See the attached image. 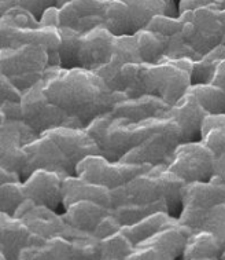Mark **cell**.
I'll return each mask as SVG.
<instances>
[{
    "label": "cell",
    "mask_w": 225,
    "mask_h": 260,
    "mask_svg": "<svg viewBox=\"0 0 225 260\" xmlns=\"http://www.w3.org/2000/svg\"><path fill=\"white\" fill-rule=\"evenodd\" d=\"M222 248L211 233L205 230L193 232L188 237L181 257L185 260L221 259Z\"/></svg>",
    "instance_id": "27"
},
{
    "label": "cell",
    "mask_w": 225,
    "mask_h": 260,
    "mask_svg": "<svg viewBox=\"0 0 225 260\" xmlns=\"http://www.w3.org/2000/svg\"><path fill=\"white\" fill-rule=\"evenodd\" d=\"M193 230L176 218L144 241L133 246L127 260H173L183 255Z\"/></svg>",
    "instance_id": "9"
},
{
    "label": "cell",
    "mask_w": 225,
    "mask_h": 260,
    "mask_svg": "<svg viewBox=\"0 0 225 260\" xmlns=\"http://www.w3.org/2000/svg\"><path fill=\"white\" fill-rule=\"evenodd\" d=\"M133 36L136 40L141 62L157 63L164 58L165 50H166V38L165 36L147 28L139 29L133 34Z\"/></svg>",
    "instance_id": "31"
},
{
    "label": "cell",
    "mask_w": 225,
    "mask_h": 260,
    "mask_svg": "<svg viewBox=\"0 0 225 260\" xmlns=\"http://www.w3.org/2000/svg\"><path fill=\"white\" fill-rule=\"evenodd\" d=\"M17 180H22V178L17 172L9 170L0 162V185L7 183V182H17Z\"/></svg>",
    "instance_id": "49"
},
{
    "label": "cell",
    "mask_w": 225,
    "mask_h": 260,
    "mask_svg": "<svg viewBox=\"0 0 225 260\" xmlns=\"http://www.w3.org/2000/svg\"><path fill=\"white\" fill-rule=\"evenodd\" d=\"M210 180L211 182H217V183L225 185V153L216 157L214 168H213V176H211Z\"/></svg>",
    "instance_id": "46"
},
{
    "label": "cell",
    "mask_w": 225,
    "mask_h": 260,
    "mask_svg": "<svg viewBox=\"0 0 225 260\" xmlns=\"http://www.w3.org/2000/svg\"><path fill=\"white\" fill-rule=\"evenodd\" d=\"M18 6L39 19L44 10L48 9L50 6H55V0H19Z\"/></svg>",
    "instance_id": "43"
},
{
    "label": "cell",
    "mask_w": 225,
    "mask_h": 260,
    "mask_svg": "<svg viewBox=\"0 0 225 260\" xmlns=\"http://www.w3.org/2000/svg\"><path fill=\"white\" fill-rule=\"evenodd\" d=\"M174 219L176 218L172 216L170 213L160 211V212L151 213V215L140 219L139 222L133 223V224L121 226L120 232L127 237L133 245H136L139 242L144 241L145 238L155 234L158 230H161L162 227L166 226L168 223H170Z\"/></svg>",
    "instance_id": "29"
},
{
    "label": "cell",
    "mask_w": 225,
    "mask_h": 260,
    "mask_svg": "<svg viewBox=\"0 0 225 260\" xmlns=\"http://www.w3.org/2000/svg\"><path fill=\"white\" fill-rule=\"evenodd\" d=\"M65 175L48 170H34L22 180L25 199L51 209L62 207V182Z\"/></svg>",
    "instance_id": "14"
},
{
    "label": "cell",
    "mask_w": 225,
    "mask_h": 260,
    "mask_svg": "<svg viewBox=\"0 0 225 260\" xmlns=\"http://www.w3.org/2000/svg\"><path fill=\"white\" fill-rule=\"evenodd\" d=\"M30 236L24 222L14 215L0 212V251L6 260H17L21 249L26 245Z\"/></svg>",
    "instance_id": "24"
},
{
    "label": "cell",
    "mask_w": 225,
    "mask_h": 260,
    "mask_svg": "<svg viewBox=\"0 0 225 260\" xmlns=\"http://www.w3.org/2000/svg\"><path fill=\"white\" fill-rule=\"evenodd\" d=\"M42 80L28 90L22 91V98H21L22 121L28 124L39 135L47 129L61 127V125L84 128L77 118L70 117L61 108H58L48 100L43 91Z\"/></svg>",
    "instance_id": "7"
},
{
    "label": "cell",
    "mask_w": 225,
    "mask_h": 260,
    "mask_svg": "<svg viewBox=\"0 0 225 260\" xmlns=\"http://www.w3.org/2000/svg\"><path fill=\"white\" fill-rule=\"evenodd\" d=\"M80 200H91L107 208L111 207L110 190L103 186L91 183L80 176L66 175L62 182V209Z\"/></svg>",
    "instance_id": "22"
},
{
    "label": "cell",
    "mask_w": 225,
    "mask_h": 260,
    "mask_svg": "<svg viewBox=\"0 0 225 260\" xmlns=\"http://www.w3.org/2000/svg\"><path fill=\"white\" fill-rule=\"evenodd\" d=\"M59 36H61V44H59L61 67L76 68L81 34L69 26H59Z\"/></svg>",
    "instance_id": "35"
},
{
    "label": "cell",
    "mask_w": 225,
    "mask_h": 260,
    "mask_svg": "<svg viewBox=\"0 0 225 260\" xmlns=\"http://www.w3.org/2000/svg\"><path fill=\"white\" fill-rule=\"evenodd\" d=\"M71 260H100L99 240L91 233L79 232L70 238Z\"/></svg>",
    "instance_id": "37"
},
{
    "label": "cell",
    "mask_w": 225,
    "mask_h": 260,
    "mask_svg": "<svg viewBox=\"0 0 225 260\" xmlns=\"http://www.w3.org/2000/svg\"><path fill=\"white\" fill-rule=\"evenodd\" d=\"M220 203H225V185L222 183L211 180L185 183L180 213L203 211Z\"/></svg>",
    "instance_id": "20"
},
{
    "label": "cell",
    "mask_w": 225,
    "mask_h": 260,
    "mask_svg": "<svg viewBox=\"0 0 225 260\" xmlns=\"http://www.w3.org/2000/svg\"><path fill=\"white\" fill-rule=\"evenodd\" d=\"M44 134H47L48 137L61 147V150L65 153L67 160L74 166V170L77 162L83 160L84 157L98 153V147L95 145L94 139L87 133L85 128L61 125V127L47 129L44 131Z\"/></svg>",
    "instance_id": "17"
},
{
    "label": "cell",
    "mask_w": 225,
    "mask_h": 260,
    "mask_svg": "<svg viewBox=\"0 0 225 260\" xmlns=\"http://www.w3.org/2000/svg\"><path fill=\"white\" fill-rule=\"evenodd\" d=\"M198 102L209 114H225V91L220 87L207 83V84H191L188 88Z\"/></svg>",
    "instance_id": "33"
},
{
    "label": "cell",
    "mask_w": 225,
    "mask_h": 260,
    "mask_svg": "<svg viewBox=\"0 0 225 260\" xmlns=\"http://www.w3.org/2000/svg\"><path fill=\"white\" fill-rule=\"evenodd\" d=\"M150 134L137 146L122 157L124 162L148 164V166H168L178 145L184 143L183 134L173 118L165 114L153 117Z\"/></svg>",
    "instance_id": "4"
},
{
    "label": "cell",
    "mask_w": 225,
    "mask_h": 260,
    "mask_svg": "<svg viewBox=\"0 0 225 260\" xmlns=\"http://www.w3.org/2000/svg\"><path fill=\"white\" fill-rule=\"evenodd\" d=\"M67 2H70V0H55V6L61 7V6H63L65 3H67Z\"/></svg>",
    "instance_id": "52"
},
{
    "label": "cell",
    "mask_w": 225,
    "mask_h": 260,
    "mask_svg": "<svg viewBox=\"0 0 225 260\" xmlns=\"http://www.w3.org/2000/svg\"><path fill=\"white\" fill-rule=\"evenodd\" d=\"M3 13H5V9H3V7H0V17L3 15Z\"/></svg>",
    "instance_id": "56"
},
{
    "label": "cell",
    "mask_w": 225,
    "mask_h": 260,
    "mask_svg": "<svg viewBox=\"0 0 225 260\" xmlns=\"http://www.w3.org/2000/svg\"><path fill=\"white\" fill-rule=\"evenodd\" d=\"M221 44L225 46V29H224V35H222V39H221Z\"/></svg>",
    "instance_id": "54"
},
{
    "label": "cell",
    "mask_w": 225,
    "mask_h": 260,
    "mask_svg": "<svg viewBox=\"0 0 225 260\" xmlns=\"http://www.w3.org/2000/svg\"><path fill=\"white\" fill-rule=\"evenodd\" d=\"M14 216L21 219L24 224L33 234H39L48 238L54 236H63L70 240L71 237L77 234V230L71 229L63 220L61 213L58 211L33 203L32 200L25 199L17 211Z\"/></svg>",
    "instance_id": "13"
},
{
    "label": "cell",
    "mask_w": 225,
    "mask_h": 260,
    "mask_svg": "<svg viewBox=\"0 0 225 260\" xmlns=\"http://www.w3.org/2000/svg\"><path fill=\"white\" fill-rule=\"evenodd\" d=\"M210 83L217 85V87H220L221 90L225 91V58L222 61L218 62V65H217Z\"/></svg>",
    "instance_id": "48"
},
{
    "label": "cell",
    "mask_w": 225,
    "mask_h": 260,
    "mask_svg": "<svg viewBox=\"0 0 225 260\" xmlns=\"http://www.w3.org/2000/svg\"><path fill=\"white\" fill-rule=\"evenodd\" d=\"M225 58V46L218 44L217 47L203 54L198 61H194L191 71V84H207L214 75L218 62Z\"/></svg>",
    "instance_id": "32"
},
{
    "label": "cell",
    "mask_w": 225,
    "mask_h": 260,
    "mask_svg": "<svg viewBox=\"0 0 225 260\" xmlns=\"http://www.w3.org/2000/svg\"><path fill=\"white\" fill-rule=\"evenodd\" d=\"M120 229H121V223L118 222L116 216L108 211L103 218L99 220V223L91 234L96 237L98 240H102L104 237H108L114 234V233L120 232Z\"/></svg>",
    "instance_id": "41"
},
{
    "label": "cell",
    "mask_w": 225,
    "mask_h": 260,
    "mask_svg": "<svg viewBox=\"0 0 225 260\" xmlns=\"http://www.w3.org/2000/svg\"><path fill=\"white\" fill-rule=\"evenodd\" d=\"M0 260H6L5 253H3V252H2V251H0Z\"/></svg>",
    "instance_id": "55"
},
{
    "label": "cell",
    "mask_w": 225,
    "mask_h": 260,
    "mask_svg": "<svg viewBox=\"0 0 225 260\" xmlns=\"http://www.w3.org/2000/svg\"><path fill=\"white\" fill-rule=\"evenodd\" d=\"M199 141L213 151L214 157L225 153V114L207 113L203 117Z\"/></svg>",
    "instance_id": "30"
},
{
    "label": "cell",
    "mask_w": 225,
    "mask_h": 260,
    "mask_svg": "<svg viewBox=\"0 0 225 260\" xmlns=\"http://www.w3.org/2000/svg\"><path fill=\"white\" fill-rule=\"evenodd\" d=\"M5 121V116H3V112H2V108H0V123Z\"/></svg>",
    "instance_id": "53"
},
{
    "label": "cell",
    "mask_w": 225,
    "mask_h": 260,
    "mask_svg": "<svg viewBox=\"0 0 225 260\" xmlns=\"http://www.w3.org/2000/svg\"><path fill=\"white\" fill-rule=\"evenodd\" d=\"M221 259L225 260V249H224V251H222V253H221Z\"/></svg>",
    "instance_id": "57"
},
{
    "label": "cell",
    "mask_w": 225,
    "mask_h": 260,
    "mask_svg": "<svg viewBox=\"0 0 225 260\" xmlns=\"http://www.w3.org/2000/svg\"><path fill=\"white\" fill-rule=\"evenodd\" d=\"M39 25L43 26H61V17H59V7L58 6H50L48 9L43 11V14L39 17Z\"/></svg>",
    "instance_id": "44"
},
{
    "label": "cell",
    "mask_w": 225,
    "mask_h": 260,
    "mask_svg": "<svg viewBox=\"0 0 225 260\" xmlns=\"http://www.w3.org/2000/svg\"><path fill=\"white\" fill-rule=\"evenodd\" d=\"M25 200L22 180L7 182L0 185V212L14 215L17 208Z\"/></svg>",
    "instance_id": "38"
},
{
    "label": "cell",
    "mask_w": 225,
    "mask_h": 260,
    "mask_svg": "<svg viewBox=\"0 0 225 260\" xmlns=\"http://www.w3.org/2000/svg\"><path fill=\"white\" fill-rule=\"evenodd\" d=\"M110 61L117 65H121V67L125 63H131V62H141L136 40H135L133 35L114 36Z\"/></svg>",
    "instance_id": "36"
},
{
    "label": "cell",
    "mask_w": 225,
    "mask_h": 260,
    "mask_svg": "<svg viewBox=\"0 0 225 260\" xmlns=\"http://www.w3.org/2000/svg\"><path fill=\"white\" fill-rule=\"evenodd\" d=\"M177 219L193 232L205 230L211 233L217 238L222 251L225 249V203L216 204L203 211L180 213Z\"/></svg>",
    "instance_id": "21"
},
{
    "label": "cell",
    "mask_w": 225,
    "mask_h": 260,
    "mask_svg": "<svg viewBox=\"0 0 225 260\" xmlns=\"http://www.w3.org/2000/svg\"><path fill=\"white\" fill-rule=\"evenodd\" d=\"M170 106L155 95H140L135 98H122L114 104L110 114L124 117L139 123L151 117H161L168 114Z\"/></svg>",
    "instance_id": "19"
},
{
    "label": "cell",
    "mask_w": 225,
    "mask_h": 260,
    "mask_svg": "<svg viewBox=\"0 0 225 260\" xmlns=\"http://www.w3.org/2000/svg\"><path fill=\"white\" fill-rule=\"evenodd\" d=\"M217 6L216 0H178L177 11H185V10H194L202 6Z\"/></svg>",
    "instance_id": "47"
},
{
    "label": "cell",
    "mask_w": 225,
    "mask_h": 260,
    "mask_svg": "<svg viewBox=\"0 0 225 260\" xmlns=\"http://www.w3.org/2000/svg\"><path fill=\"white\" fill-rule=\"evenodd\" d=\"M148 164H132L124 161H111L100 154H89L77 162L74 175L95 185L113 190L127 183L128 180L148 170Z\"/></svg>",
    "instance_id": "8"
},
{
    "label": "cell",
    "mask_w": 225,
    "mask_h": 260,
    "mask_svg": "<svg viewBox=\"0 0 225 260\" xmlns=\"http://www.w3.org/2000/svg\"><path fill=\"white\" fill-rule=\"evenodd\" d=\"M150 30H154L157 34H161L165 38L172 36L181 30V24L178 17H170V15L158 14L150 19V22L145 26Z\"/></svg>",
    "instance_id": "39"
},
{
    "label": "cell",
    "mask_w": 225,
    "mask_h": 260,
    "mask_svg": "<svg viewBox=\"0 0 225 260\" xmlns=\"http://www.w3.org/2000/svg\"><path fill=\"white\" fill-rule=\"evenodd\" d=\"M102 25L114 36L135 34L131 11L124 0H104Z\"/></svg>",
    "instance_id": "28"
},
{
    "label": "cell",
    "mask_w": 225,
    "mask_h": 260,
    "mask_svg": "<svg viewBox=\"0 0 225 260\" xmlns=\"http://www.w3.org/2000/svg\"><path fill=\"white\" fill-rule=\"evenodd\" d=\"M19 260H71V244L63 236L48 237L40 245H25Z\"/></svg>",
    "instance_id": "25"
},
{
    "label": "cell",
    "mask_w": 225,
    "mask_h": 260,
    "mask_svg": "<svg viewBox=\"0 0 225 260\" xmlns=\"http://www.w3.org/2000/svg\"><path fill=\"white\" fill-rule=\"evenodd\" d=\"M21 28L18 21L9 10H6L3 15L0 17V50L10 47L11 38L14 35L15 29Z\"/></svg>",
    "instance_id": "40"
},
{
    "label": "cell",
    "mask_w": 225,
    "mask_h": 260,
    "mask_svg": "<svg viewBox=\"0 0 225 260\" xmlns=\"http://www.w3.org/2000/svg\"><path fill=\"white\" fill-rule=\"evenodd\" d=\"M131 11L135 32L147 26L153 17L158 14L177 17V6L174 0H124Z\"/></svg>",
    "instance_id": "26"
},
{
    "label": "cell",
    "mask_w": 225,
    "mask_h": 260,
    "mask_svg": "<svg viewBox=\"0 0 225 260\" xmlns=\"http://www.w3.org/2000/svg\"><path fill=\"white\" fill-rule=\"evenodd\" d=\"M151 120L153 117L135 123L128 118L106 113L92 120L85 129L94 139L100 156L118 161L150 134L153 127Z\"/></svg>",
    "instance_id": "2"
},
{
    "label": "cell",
    "mask_w": 225,
    "mask_h": 260,
    "mask_svg": "<svg viewBox=\"0 0 225 260\" xmlns=\"http://www.w3.org/2000/svg\"><path fill=\"white\" fill-rule=\"evenodd\" d=\"M194 61L162 58L157 63H140L141 95H155L169 106L176 104L191 87Z\"/></svg>",
    "instance_id": "3"
},
{
    "label": "cell",
    "mask_w": 225,
    "mask_h": 260,
    "mask_svg": "<svg viewBox=\"0 0 225 260\" xmlns=\"http://www.w3.org/2000/svg\"><path fill=\"white\" fill-rule=\"evenodd\" d=\"M110 211V208L104 207L102 204L95 203L91 200H80L76 203L69 204L63 212L61 213L62 218L71 229L77 232L92 233L99 220Z\"/></svg>",
    "instance_id": "23"
},
{
    "label": "cell",
    "mask_w": 225,
    "mask_h": 260,
    "mask_svg": "<svg viewBox=\"0 0 225 260\" xmlns=\"http://www.w3.org/2000/svg\"><path fill=\"white\" fill-rule=\"evenodd\" d=\"M26 154L22 180L34 170H48L59 172L62 175H74V166L67 160L65 153L61 150L47 134H40L32 142L24 146Z\"/></svg>",
    "instance_id": "12"
},
{
    "label": "cell",
    "mask_w": 225,
    "mask_h": 260,
    "mask_svg": "<svg viewBox=\"0 0 225 260\" xmlns=\"http://www.w3.org/2000/svg\"><path fill=\"white\" fill-rule=\"evenodd\" d=\"M48 54L40 44H22L0 50V69L21 91L42 80L47 71Z\"/></svg>",
    "instance_id": "5"
},
{
    "label": "cell",
    "mask_w": 225,
    "mask_h": 260,
    "mask_svg": "<svg viewBox=\"0 0 225 260\" xmlns=\"http://www.w3.org/2000/svg\"><path fill=\"white\" fill-rule=\"evenodd\" d=\"M206 114V110L202 108L190 90L176 104L172 105L168 112V116L173 118L181 129L184 142L201 139V124Z\"/></svg>",
    "instance_id": "18"
},
{
    "label": "cell",
    "mask_w": 225,
    "mask_h": 260,
    "mask_svg": "<svg viewBox=\"0 0 225 260\" xmlns=\"http://www.w3.org/2000/svg\"><path fill=\"white\" fill-rule=\"evenodd\" d=\"M133 246L121 232H117L99 240V257L100 260H127Z\"/></svg>",
    "instance_id": "34"
},
{
    "label": "cell",
    "mask_w": 225,
    "mask_h": 260,
    "mask_svg": "<svg viewBox=\"0 0 225 260\" xmlns=\"http://www.w3.org/2000/svg\"><path fill=\"white\" fill-rule=\"evenodd\" d=\"M113 39L114 35L110 34L102 25L81 34L77 67L95 71L107 63L111 58Z\"/></svg>",
    "instance_id": "15"
},
{
    "label": "cell",
    "mask_w": 225,
    "mask_h": 260,
    "mask_svg": "<svg viewBox=\"0 0 225 260\" xmlns=\"http://www.w3.org/2000/svg\"><path fill=\"white\" fill-rule=\"evenodd\" d=\"M38 137L39 134L22 120H5L0 123V162L22 178L26 164L24 146Z\"/></svg>",
    "instance_id": "11"
},
{
    "label": "cell",
    "mask_w": 225,
    "mask_h": 260,
    "mask_svg": "<svg viewBox=\"0 0 225 260\" xmlns=\"http://www.w3.org/2000/svg\"><path fill=\"white\" fill-rule=\"evenodd\" d=\"M43 91L52 104L87 127L99 116L110 113L127 95L113 91L95 71L85 68L50 67L42 80Z\"/></svg>",
    "instance_id": "1"
},
{
    "label": "cell",
    "mask_w": 225,
    "mask_h": 260,
    "mask_svg": "<svg viewBox=\"0 0 225 260\" xmlns=\"http://www.w3.org/2000/svg\"><path fill=\"white\" fill-rule=\"evenodd\" d=\"M19 0H0V7H3L6 10L11 9V7H14V6H18Z\"/></svg>",
    "instance_id": "50"
},
{
    "label": "cell",
    "mask_w": 225,
    "mask_h": 260,
    "mask_svg": "<svg viewBox=\"0 0 225 260\" xmlns=\"http://www.w3.org/2000/svg\"><path fill=\"white\" fill-rule=\"evenodd\" d=\"M21 98H22V91L7 76L0 73V104L21 102Z\"/></svg>",
    "instance_id": "42"
},
{
    "label": "cell",
    "mask_w": 225,
    "mask_h": 260,
    "mask_svg": "<svg viewBox=\"0 0 225 260\" xmlns=\"http://www.w3.org/2000/svg\"><path fill=\"white\" fill-rule=\"evenodd\" d=\"M0 73H2V69H0Z\"/></svg>",
    "instance_id": "58"
},
{
    "label": "cell",
    "mask_w": 225,
    "mask_h": 260,
    "mask_svg": "<svg viewBox=\"0 0 225 260\" xmlns=\"http://www.w3.org/2000/svg\"><path fill=\"white\" fill-rule=\"evenodd\" d=\"M217 7L220 10H225V0H216Z\"/></svg>",
    "instance_id": "51"
},
{
    "label": "cell",
    "mask_w": 225,
    "mask_h": 260,
    "mask_svg": "<svg viewBox=\"0 0 225 260\" xmlns=\"http://www.w3.org/2000/svg\"><path fill=\"white\" fill-rule=\"evenodd\" d=\"M103 7L104 0H70L59 7L61 26L85 34L103 24Z\"/></svg>",
    "instance_id": "16"
},
{
    "label": "cell",
    "mask_w": 225,
    "mask_h": 260,
    "mask_svg": "<svg viewBox=\"0 0 225 260\" xmlns=\"http://www.w3.org/2000/svg\"><path fill=\"white\" fill-rule=\"evenodd\" d=\"M5 120H22L21 102H3L0 104Z\"/></svg>",
    "instance_id": "45"
},
{
    "label": "cell",
    "mask_w": 225,
    "mask_h": 260,
    "mask_svg": "<svg viewBox=\"0 0 225 260\" xmlns=\"http://www.w3.org/2000/svg\"><path fill=\"white\" fill-rule=\"evenodd\" d=\"M216 157L201 141L184 142L174 150L168 170L184 180V183L207 182L213 176Z\"/></svg>",
    "instance_id": "10"
},
{
    "label": "cell",
    "mask_w": 225,
    "mask_h": 260,
    "mask_svg": "<svg viewBox=\"0 0 225 260\" xmlns=\"http://www.w3.org/2000/svg\"><path fill=\"white\" fill-rule=\"evenodd\" d=\"M220 11L217 6L211 5L178 13L184 40L201 57L221 44L225 25Z\"/></svg>",
    "instance_id": "6"
}]
</instances>
